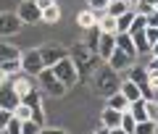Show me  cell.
Segmentation results:
<instances>
[{
  "mask_svg": "<svg viewBox=\"0 0 158 134\" xmlns=\"http://www.w3.org/2000/svg\"><path fill=\"white\" fill-rule=\"evenodd\" d=\"M148 68H150V71H158V55H156V58H153V61H150V63H148Z\"/></svg>",
  "mask_w": 158,
  "mask_h": 134,
  "instance_id": "d590c367",
  "label": "cell"
},
{
  "mask_svg": "<svg viewBox=\"0 0 158 134\" xmlns=\"http://www.w3.org/2000/svg\"><path fill=\"white\" fill-rule=\"evenodd\" d=\"M124 3H127V6H129V8H135L137 3H140V0H124Z\"/></svg>",
  "mask_w": 158,
  "mask_h": 134,
  "instance_id": "f35d334b",
  "label": "cell"
},
{
  "mask_svg": "<svg viewBox=\"0 0 158 134\" xmlns=\"http://www.w3.org/2000/svg\"><path fill=\"white\" fill-rule=\"evenodd\" d=\"M40 55H42V63H45V68L56 66L58 61H63L66 55V50H63L61 45H45V47H40Z\"/></svg>",
  "mask_w": 158,
  "mask_h": 134,
  "instance_id": "ba28073f",
  "label": "cell"
},
{
  "mask_svg": "<svg viewBox=\"0 0 158 134\" xmlns=\"http://www.w3.org/2000/svg\"><path fill=\"white\" fill-rule=\"evenodd\" d=\"M11 113H13V118H16V121H29V118H32V108L24 105V103H19Z\"/></svg>",
  "mask_w": 158,
  "mask_h": 134,
  "instance_id": "7402d4cb",
  "label": "cell"
},
{
  "mask_svg": "<svg viewBox=\"0 0 158 134\" xmlns=\"http://www.w3.org/2000/svg\"><path fill=\"white\" fill-rule=\"evenodd\" d=\"M145 97H140V100H132L129 103V113L135 116V121L140 124V121H148V108H145Z\"/></svg>",
  "mask_w": 158,
  "mask_h": 134,
  "instance_id": "9a60e30c",
  "label": "cell"
},
{
  "mask_svg": "<svg viewBox=\"0 0 158 134\" xmlns=\"http://www.w3.org/2000/svg\"><path fill=\"white\" fill-rule=\"evenodd\" d=\"M37 82H40V89H42L45 95H50V97L66 95V84L53 74V68H42V71L37 74Z\"/></svg>",
  "mask_w": 158,
  "mask_h": 134,
  "instance_id": "7a4b0ae2",
  "label": "cell"
},
{
  "mask_svg": "<svg viewBox=\"0 0 158 134\" xmlns=\"http://www.w3.org/2000/svg\"><path fill=\"white\" fill-rule=\"evenodd\" d=\"M0 134H6V132H0Z\"/></svg>",
  "mask_w": 158,
  "mask_h": 134,
  "instance_id": "b9f144b4",
  "label": "cell"
},
{
  "mask_svg": "<svg viewBox=\"0 0 158 134\" xmlns=\"http://www.w3.org/2000/svg\"><path fill=\"white\" fill-rule=\"evenodd\" d=\"M145 108H148V118H150L153 124H158V100H156V97H153V100H148Z\"/></svg>",
  "mask_w": 158,
  "mask_h": 134,
  "instance_id": "484cf974",
  "label": "cell"
},
{
  "mask_svg": "<svg viewBox=\"0 0 158 134\" xmlns=\"http://www.w3.org/2000/svg\"><path fill=\"white\" fill-rule=\"evenodd\" d=\"M108 3H111V0H87V8L95 11V13H100V11H106V8H108Z\"/></svg>",
  "mask_w": 158,
  "mask_h": 134,
  "instance_id": "83f0119b",
  "label": "cell"
},
{
  "mask_svg": "<svg viewBox=\"0 0 158 134\" xmlns=\"http://www.w3.org/2000/svg\"><path fill=\"white\" fill-rule=\"evenodd\" d=\"M19 103H21V97H19V92L13 89L11 79H8L6 84H0V108H3V111H13Z\"/></svg>",
  "mask_w": 158,
  "mask_h": 134,
  "instance_id": "52a82bcc",
  "label": "cell"
},
{
  "mask_svg": "<svg viewBox=\"0 0 158 134\" xmlns=\"http://www.w3.org/2000/svg\"><path fill=\"white\" fill-rule=\"evenodd\" d=\"M34 3H37V8H40V11H45V8L56 6V0H34Z\"/></svg>",
  "mask_w": 158,
  "mask_h": 134,
  "instance_id": "836d02e7",
  "label": "cell"
},
{
  "mask_svg": "<svg viewBox=\"0 0 158 134\" xmlns=\"http://www.w3.org/2000/svg\"><path fill=\"white\" fill-rule=\"evenodd\" d=\"M40 124H34L32 118H29V121H21V134H40Z\"/></svg>",
  "mask_w": 158,
  "mask_h": 134,
  "instance_id": "4316f807",
  "label": "cell"
},
{
  "mask_svg": "<svg viewBox=\"0 0 158 134\" xmlns=\"http://www.w3.org/2000/svg\"><path fill=\"white\" fill-rule=\"evenodd\" d=\"M132 21H135V8H129L127 13H121L116 18V34H127L129 26H132Z\"/></svg>",
  "mask_w": 158,
  "mask_h": 134,
  "instance_id": "ac0fdd59",
  "label": "cell"
},
{
  "mask_svg": "<svg viewBox=\"0 0 158 134\" xmlns=\"http://www.w3.org/2000/svg\"><path fill=\"white\" fill-rule=\"evenodd\" d=\"M19 18L24 24H42V11L37 8L34 0H24L21 6H19Z\"/></svg>",
  "mask_w": 158,
  "mask_h": 134,
  "instance_id": "8992f818",
  "label": "cell"
},
{
  "mask_svg": "<svg viewBox=\"0 0 158 134\" xmlns=\"http://www.w3.org/2000/svg\"><path fill=\"white\" fill-rule=\"evenodd\" d=\"M92 134H111V129H106V126H100L98 132H92Z\"/></svg>",
  "mask_w": 158,
  "mask_h": 134,
  "instance_id": "8d00e7d4",
  "label": "cell"
},
{
  "mask_svg": "<svg viewBox=\"0 0 158 134\" xmlns=\"http://www.w3.org/2000/svg\"><path fill=\"white\" fill-rule=\"evenodd\" d=\"M127 11H129V6H127L124 0H111L108 8H106V13H108V16H113V18H118L121 13H127Z\"/></svg>",
  "mask_w": 158,
  "mask_h": 134,
  "instance_id": "ffe728a7",
  "label": "cell"
},
{
  "mask_svg": "<svg viewBox=\"0 0 158 134\" xmlns=\"http://www.w3.org/2000/svg\"><path fill=\"white\" fill-rule=\"evenodd\" d=\"M116 47L121 53H127L129 58H137V47H135V42H132L129 34H116Z\"/></svg>",
  "mask_w": 158,
  "mask_h": 134,
  "instance_id": "5bb4252c",
  "label": "cell"
},
{
  "mask_svg": "<svg viewBox=\"0 0 158 134\" xmlns=\"http://www.w3.org/2000/svg\"><path fill=\"white\" fill-rule=\"evenodd\" d=\"M148 26H158V11H153L150 16H148Z\"/></svg>",
  "mask_w": 158,
  "mask_h": 134,
  "instance_id": "e575fe53",
  "label": "cell"
},
{
  "mask_svg": "<svg viewBox=\"0 0 158 134\" xmlns=\"http://www.w3.org/2000/svg\"><path fill=\"white\" fill-rule=\"evenodd\" d=\"M58 21H61V8H58V3L42 11V24H58Z\"/></svg>",
  "mask_w": 158,
  "mask_h": 134,
  "instance_id": "44dd1931",
  "label": "cell"
},
{
  "mask_svg": "<svg viewBox=\"0 0 158 134\" xmlns=\"http://www.w3.org/2000/svg\"><path fill=\"white\" fill-rule=\"evenodd\" d=\"M45 68V63H42V55H40V50H27L21 53V71L27 74V76H37L40 71Z\"/></svg>",
  "mask_w": 158,
  "mask_h": 134,
  "instance_id": "5b68a950",
  "label": "cell"
},
{
  "mask_svg": "<svg viewBox=\"0 0 158 134\" xmlns=\"http://www.w3.org/2000/svg\"><path fill=\"white\" fill-rule=\"evenodd\" d=\"M132 63H135V58H129L127 53H121V50H118V47L111 53V58H108V66H111L113 71H127V68H129Z\"/></svg>",
  "mask_w": 158,
  "mask_h": 134,
  "instance_id": "30bf717a",
  "label": "cell"
},
{
  "mask_svg": "<svg viewBox=\"0 0 158 134\" xmlns=\"http://www.w3.org/2000/svg\"><path fill=\"white\" fill-rule=\"evenodd\" d=\"M77 24H79L82 29H95V24H98V13L90 11V8H85L82 13H77Z\"/></svg>",
  "mask_w": 158,
  "mask_h": 134,
  "instance_id": "2e32d148",
  "label": "cell"
},
{
  "mask_svg": "<svg viewBox=\"0 0 158 134\" xmlns=\"http://www.w3.org/2000/svg\"><path fill=\"white\" fill-rule=\"evenodd\" d=\"M0 68L6 74H11V76L16 71H21V50L16 45H8V42L0 45Z\"/></svg>",
  "mask_w": 158,
  "mask_h": 134,
  "instance_id": "6da1fadb",
  "label": "cell"
},
{
  "mask_svg": "<svg viewBox=\"0 0 158 134\" xmlns=\"http://www.w3.org/2000/svg\"><path fill=\"white\" fill-rule=\"evenodd\" d=\"M40 134H69L66 129H61V126H42L40 129Z\"/></svg>",
  "mask_w": 158,
  "mask_h": 134,
  "instance_id": "d6a6232c",
  "label": "cell"
},
{
  "mask_svg": "<svg viewBox=\"0 0 158 134\" xmlns=\"http://www.w3.org/2000/svg\"><path fill=\"white\" fill-rule=\"evenodd\" d=\"M158 132V124H153L150 118H148V121H140L135 126V134H156Z\"/></svg>",
  "mask_w": 158,
  "mask_h": 134,
  "instance_id": "cb8c5ba5",
  "label": "cell"
},
{
  "mask_svg": "<svg viewBox=\"0 0 158 134\" xmlns=\"http://www.w3.org/2000/svg\"><path fill=\"white\" fill-rule=\"evenodd\" d=\"M145 37H148V42H150V47H153L156 39H158V26H148L145 29Z\"/></svg>",
  "mask_w": 158,
  "mask_h": 134,
  "instance_id": "4dcf8cb0",
  "label": "cell"
},
{
  "mask_svg": "<svg viewBox=\"0 0 158 134\" xmlns=\"http://www.w3.org/2000/svg\"><path fill=\"white\" fill-rule=\"evenodd\" d=\"M108 108H113V111H118V113H127L129 111V100H127L121 92H113V95H108Z\"/></svg>",
  "mask_w": 158,
  "mask_h": 134,
  "instance_id": "e0dca14e",
  "label": "cell"
},
{
  "mask_svg": "<svg viewBox=\"0 0 158 134\" xmlns=\"http://www.w3.org/2000/svg\"><path fill=\"white\" fill-rule=\"evenodd\" d=\"M132 82L135 84H148V68H132Z\"/></svg>",
  "mask_w": 158,
  "mask_h": 134,
  "instance_id": "d4e9b609",
  "label": "cell"
},
{
  "mask_svg": "<svg viewBox=\"0 0 158 134\" xmlns=\"http://www.w3.org/2000/svg\"><path fill=\"white\" fill-rule=\"evenodd\" d=\"M95 50L100 58H111V53L116 50V34H98V42H95Z\"/></svg>",
  "mask_w": 158,
  "mask_h": 134,
  "instance_id": "9c48e42d",
  "label": "cell"
},
{
  "mask_svg": "<svg viewBox=\"0 0 158 134\" xmlns=\"http://www.w3.org/2000/svg\"><path fill=\"white\" fill-rule=\"evenodd\" d=\"M11 116H13L11 111H3V108H0V132H6V126H8V121H11Z\"/></svg>",
  "mask_w": 158,
  "mask_h": 134,
  "instance_id": "f546056e",
  "label": "cell"
},
{
  "mask_svg": "<svg viewBox=\"0 0 158 134\" xmlns=\"http://www.w3.org/2000/svg\"><path fill=\"white\" fill-rule=\"evenodd\" d=\"M6 134H21V121H16V118L11 116V121H8V126H6Z\"/></svg>",
  "mask_w": 158,
  "mask_h": 134,
  "instance_id": "f1b7e54d",
  "label": "cell"
},
{
  "mask_svg": "<svg viewBox=\"0 0 158 134\" xmlns=\"http://www.w3.org/2000/svg\"><path fill=\"white\" fill-rule=\"evenodd\" d=\"M95 29H98L100 34H116V18L108 16L106 11H100V13H98V24H95Z\"/></svg>",
  "mask_w": 158,
  "mask_h": 134,
  "instance_id": "8fae6325",
  "label": "cell"
},
{
  "mask_svg": "<svg viewBox=\"0 0 158 134\" xmlns=\"http://www.w3.org/2000/svg\"><path fill=\"white\" fill-rule=\"evenodd\" d=\"M118 92H121V95H124L127 97V100H140V84H135V82H132V79H127V82H121V84H118Z\"/></svg>",
  "mask_w": 158,
  "mask_h": 134,
  "instance_id": "4fadbf2b",
  "label": "cell"
},
{
  "mask_svg": "<svg viewBox=\"0 0 158 134\" xmlns=\"http://www.w3.org/2000/svg\"><path fill=\"white\" fill-rule=\"evenodd\" d=\"M150 53H153V58L158 55V39H156V45H153V47H150Z\"/></svg>",
  "mask_w": 158,
  "mask_h": 134,
  "instance_id": "74e56055",
  "label": "cell"
},
{
  "mask_svg": "<svg viewBox=\"0 0 158 134\" xmlns=\"http://www.w3.org/2000/svg\"><path fill=\"white\" fill-rule=\"evenodd\" d=\"M11 84H13V89L19 92V97H24L27 92H32V89H34V84H32V76H27V74H24L21 79H13V76H11Z\"/></svg>",
  "mask_w": 158,
  "mask_h": 134,
  "instance_id": "d6986e66",
  "label": "cell"
},
{
  "mask_svg": "<svg viewBox=\"0 0 158 134\" xmlns=\"http://www.w3.org/2000/svg\"><path fill=\"white\" fill-rule=\"evenodd\" d=\"M140 95L145 97V100H153V97H156V92H153L150 84H140Z\"/></svg>",
  "mask_w": 158,
  "mask_h": 134,
  "instance_id": "1f68e13d",
  "label": "cell"
},
{
  "mask_svg": "<svg viewBox=\"0 0 158 134\" xmlns=\"http://www.w3.org/2000/svg\"><path fill=\"white\" fill-rule=\"evenodd\" d=\"M118 124H121V113H118V111L106 108V111L100 113V126H106V129H118Z\"/></svg>",
  "mask_w": 158,
  "mask_h": 134,
  "instance_id": "7c38bea8",
  "label": "cell"
},
{
  "mask_svg": "<svg viewBox=\"0 0 158 134\" xmlns=\"http://www.w3.org/2000/svg\"><path fill=\"white\" fill-rule=\"evenodd\" d=\"M111 134H129V132H124V129H111Z\"/></svg>",
  "mask_w": 158,
  "mask_h": 134,
  "instance_id": "ab89813d",
  "label": "cell"
},
{
  "mask_svg": "<svg viewBox=\"0 0 158 134\" xmlns=\"http://www.w3.org/2000/svg\"><path fill=\"white\" fill-rule=\"evenodd\" d=\"M24 105L32 108V121L40 124V126H45V108H42V92L40 89H32V92H27V95L21 97Z\"/></svg>",
  "mask_w": 158,
  "mask_h": 134,
  "instance_id": "3957f363",
  "label": "cell"
},
{
  "mask_svg": "<svg viewBox=\"0 0 158 134\" xmlns=\"http://www.w3.org/2000/svg\"><path fill=\"white\" fill-rule=\"evenodd\" d=\"M50 68H53V74H56L66 87H74V84H77L79 74H77V66H74L71 58H63V61H58L56 66H50Z\"/></svg>",
  "mask_w": 158,
  "mask_h": 134,
  "instance_id": "277c9868",
  "label": "cell"
},
{
  "mask_svg": "<svg viewBox=\"0 0 158 134\" xmlns=\"http://www.w3.org/2000/svg\"><path fill=\"white\" fill-rule=\"evenodd\" d=\"M156 11H158V3H156Z\"/></svg>",
  "mask_w": 158,
  "mask_h": 134,
  "instance_id": "60d3db41",
  "label": "cell"
},
{
  "mask_svg": "<svg viewBox=\"0 0 158 134\" xmlns=\"http://www.w3.org/2000/svg\"><path fill=\"white\" fill-rule=\"evenodd\" d=\"M135 126H137V121H135V116H132L129 111H127V113H121V124H118V129H124V132H129V134H135Z\"/></svg>",
  "mask_w": 158,
  "mask_h": 134,
  "instance_id": "603a6c76",
  "label": "cell"
}]
</instances>
